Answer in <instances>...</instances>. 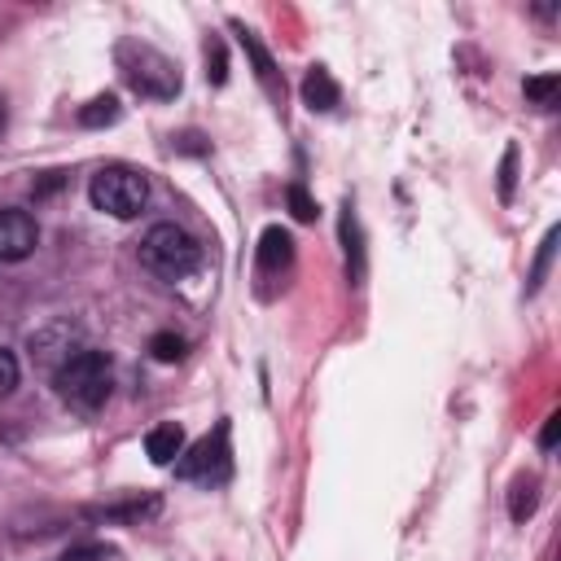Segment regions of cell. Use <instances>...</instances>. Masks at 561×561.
<instances>
[{"mask_svg":"<svg viewBox=\"0 0 561 561\" xmlns=\"http://www.w3.org/2000/svg\"><path fill=\"white\" fill-rule=\"evenodd\" d=\"M57 394L79 408V412H96L105 399H110V386H114V364L105 351H75L61 359L57 377H53Z\"/></svg>","mask_w":561,"mask_h":561,"instance_id":"6da1fadb","label":"cell"},{"mask_svg":"<svg viewBox=\"0 0 561 561\" xmlns=\"http://www.w3.org/2000/svg\"><path fill=\"white\" fill-rule=\"evenodd\" d=\"M118 70H123V79H127L140 96L167 101V96L180 92V66H175L171 57H162L153 44L123 39V44H118Z\"/></svg>","mask_w":561,"mask_h":561,"instance_id":"7a4b0ae2","label":"cell"},{"mask_svg":"<svg viewBox=\"0 0 561 561\" xmlns=\"http://www.w3.org/2000/svg\"><path fill=\"white\" fill-rule=\"evenodd\" d=\"M140 263L162 280H180L202 263V245L180 224H153L140 241Z\"/></svg>","mask_w":561,"mask_h":561,"instance_id":"3957f363","label":"cell"},{"mask_svg":"<svg viewBox=\"0 0 561 561\" xmlns=\"http://www.w3.org/2000/svg\"><path fill=\"white\" fill-rule=\"evenodd\" d=\"M88 197L110 219H136L149 202V180L131 167H101L88 184Z\"/></svg>","mask_w":561,"mask_h":561,"instance_id":"277c9868","label":"cell"},{"mask_svg":"<svg viewBox=\"0 0 561 561\" xmlns=\"http://www.w3.org/2000/svg\"><path fill=\"white\" fill-rule=\"evenodd\" d=\"M228 469H232V460H228V425H215V434L197 438V443H193L188 451H180V460H175V473H180L184 482H206V486L224 482Z\"/></svg>","mask_w":561,"mask_h":561,"instance_id":"5b68a950","label":"cell"},{"mask_svg":"<svg viewBox=\"0 0 561 561\" xmlns=\"http://www.w3.org/2000/svg\"><path fill=\"white\" fill-rule=\"evenodd\" d=\"M39 245V228L26 210H0V263H22Z\"/></svg>","mask_w":561,"mask_h":561,"instance_id":"8992f818","label":"cell"},{"mask_svg":"<svg viewBox=\"0 0 561 561\" xmlns=\"http://www.w3.org/2000/svg\"><path fill=\"white\" fill-rule=\"evenodd\" d=\"M232 31H237V39H241V48H245V57H250V66H254V79H259V88L280 105L285 101V79H280V70H276V61H272V53L259 44V35L250 31V26H241V22H232Z\"/></svg>","mask_w":561,"mask_h":561,"instance_id":"52a82bcc","label":"cell"},{"mask_svg":"<svg viewBox=\"0 0 561 561\" xmlns=\"http://www.w3.org/2000/svg\"><path fill=\"white\" fill-rule=\"evenodd\" d=\"M259 276H280L289 263H294V237L280 228V224H272V228H263V237H259Z\"/></svg>","mask_w":561,"mask_h":561,"instance_id":"ba28073f","label":"cell"},{"mask_svg":"<svg viewBox=\"0 0 561 561\" xmlns=\"http://www.w3.org/2000/svg\"><path fill=\"white\" fill-rule=\"evenodd\" d=\"M337 96H342V88H337V79H333L324 66H311V70L302 75V101H307V110L329 114V110L337 105Z\"/></svg>","mask_w":561,"mask_h":561,"instance_id":"9c48e42d","label":"cell"},{"mask_svg":"<svg viewBox=\"0 0 561 561\" xmlns=\"http://www.w3.org/2000/svg\"><path fill=\"white\" fill-rule=\"evenodd\" d=\"M337 232H342V245H346V276H351V285H364V272H368V263H364V232H359V219H355L351 206H342Z\"/></svg>","mask_w":561,"mask_h":561,"instance_id":"30bf717a","label":"cell"},{"mask_svg":"<svg viewBox=\"0 0 561 561\" xmlns=\"http://www.w3.org/2000/svg\"><path fill=\"white\" fill-rule=\"evenodd\" d=\"M180 451H184V430H180L175 421H162V425H153V430L145 434V456H149L153 465H175Z\"/></svg>","mask_w":561,"mask_h":561,"instance_id":"8fae6325","label":"cell"},{"mask_svg":"<svg viewBox=\"0 0 561 561\" xmlns=\"http://www.w3.org/2000/svg\"><path fill=\"white\" fill-rule=\"evenodd\" d=\"M118 114H123L118 96H114V92H101V96H92V101L79 110V123H83V127H110V123H118Z\"/></svg>","mask_w":561,"mask_h":561,"instance_id":"7c38bea8","label":"cell"},{"mask_svg":"<svg viewBox=\"0 0 561 561\" xmlns=\"http://www.w3.org/2000/svg\"><path fill=\"white\" fill-rule=\"evenodd\" d=\"M535 504H539V482L535 478H517L513 491H508V517L513 522H526L535 513Z\"/></svg>","mask_w":561,"mask_h":561,"instance_id":"4fadbf2b","label":"cell"},{"mask_svg":"<svg viewBox=\"0 0 561 561\" xmlns=\"http://www.w3.org/2000/svg\"><path fill=\"white\" fill-rule=\"evenodd\" d=\"M557 88H561V75H557V70L535 75V79H526V83H522L526 101H535V105H552V101H557Z\"/></svg>","mask_w":561,"mask_h":561,"instance_id":"5bb4252c","label":"cell"},{"mask_svg":"<svg viewBox=\"0 0 561 561\" xmlns=\"http://www.w3.org/2000/svg\"><path fill=\"white\" fill-rule=\"evenodd\" d=\"M552 250H557V228H548V232H543V241H539L535 267H530V276H526V294H535V289L543 285V276H548V263H552Z\"/></svg>","mask_w":561,"mask_h":561,"instance_id":"9a60e30c","label":"cell"},{"mask_svg":"<svg viewBox=\"0 0 561 561\" xmlns=\"http://www.w3.org/2000/svg\"><path fill=\"white\" fill-rule=\"evenodd\" d=\"M149 355L158 364H175V359H184V337L180 333H153L149 337Z\"/></svg>","mask_w":561,"mask_h":561,"instance_id":"2e32d148","label":"cell"},{"mask_svg":"<svg viewBox=\"0 0 561 561\" xmlns=\"http://www.w3.org/2000/svg\"><path fill=\"white\" fill-rule=\"evenodd\" d=\"M285 197H289V210H294V219H298V224H316V215H320V210H316V202H311V193H307L302 184H289V188H285Z\"/></svg>","mask_w":561,"mask_h":561,"instance_id":"e0dca14e","label":"cell"},{"mask_svg":"<svg viewBox=\"0 0 561 561\" xmlns=\"http://www.w3.org/2000/svg\"><path fill=\"white\" fill-rule=\"evenodd\" d=\"M206 79L210 83H224L228 79V53L219 39H206Z\"/></svg>","mask_w":561,"mask_h":561,"instance_id":"ac0fdd59","label":"cell"},{"mask_svg":"<svg viewBox=\"0 0 561 561\" xmlns=\"http://www.w3.org/2000/svg\"><path fill=\"white\" fill-rule=\"evenodd\" d=\"M513 184H517V145H508L500 158V197L504 202H513Z\"/></svg>","mask_w":561,"mask_h":561,"instance_id":"d6986e66","label":"cell"},{"mask_svg":"<svg viewBox=\"0 0 561 561\" xmlns=\"http://www.w3.org/2000/svg\"><path fill=\"white\" fill-rule=\"evenodd\" d=\"M13 386H18V359H13V351L0 346V399L13 394Z\"/></svg>","mask_w":561,"mask_h":561,"instance_id":"ffe728a7","label":"cell"},{"mask_svg":"<svg viewBox=\"0 0 561 561\" xmlns=\"http://www.w3.org/2000/svg\"><path fill=\"white\" fill-rule=\"evenodd\" d=\"M557 434H561V416L552 412V416L543 421V430H539V447H543V451H552V447H557Z\"/></svg>","mask_w":561,"mask_h":561,"instance_id":"44dd1931","label":"cell"},{"mask_svg":"<svg viewBox=\"0 0 561 561\" xmlns=\"http://www.w3.org/2000/svg\"><path fill=\"white\" fill-rule=\"evenodd\" d=\"M57 561H105V552H92V548H79V552H66Z\"/></svg>","mask_w":561,"mask_h":561,"instance_id":"7402d4cb","label":"cell"},{"mask_svg":"<svg viewBox=\"0 0 561 561\" xmlns=\"http://www.w3.org/2000/svg\"><path fill=\"white\" fill-rule=\"evenodd\" d=\"M0 131H4V101H0Z\"/></svg>","mask_w":561,"mask_h":561,"instance_id":"603a6c76","label":"cell"}]
</instances>
